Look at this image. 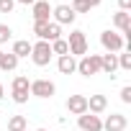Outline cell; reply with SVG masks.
Returning <instances> with one entry per match:
<instances>
[{
  "mask_svg": "<svg viewBox=\"0 0 131 131\" xmlns=\"http://www.w3.org/2000/svg\"><path fill=\"white\" fill-rule=\"evenodd\" d=\"M100 46L105 49V54H118V51L128 49V44L123 41V36H121V34H116V31H111V28L100 34Z\"/></svg>",
  "mask_w": 131,
  "mask_h": 131,
  "instance_id": "6da1fadb",
  "label": "cell"
},
{
  "mask_svg": "<svg viewBox=\"0 0 131 131\" xmlns=\"http://www.w3.org/2000/svg\"><path fill=\"white\" fill-rule=\"evenodd\" d=\"M28 85H31V80L26 77V75H18V77H13V82H10V98H13V103H18V105H23V103H28Z\"/></svg>",
  "mask_w": 131,
  "mask_h": 131,
  "instance_id": "7a4b0ae2",
  "label": "cell"
},
{
  "mask_svg": "<svg viewBox=\"0 0 131 131\" xmlns=\"http://www.w3.org/2000/svg\"><path fill=\"white\" fill-rule=\"evenodd\" d=\"M54 51H51V44L49 41H36L31 44V62L36 64V67H46V64L51 62Z\"/></svg>",
  "mask_w": 131,
  "mask_h": 131,
  "instance_id": "3957f363",
  "label": "cell"
},
{
  "mask_svg": "<svg viewBox=\"0 0 131 131\" xmlns=\"http://www.w3.org/2000/svg\"><path fill=\"white\" fill-rule=\"evenodd\" d=\"M67 46H70V54L77 59V57H85L88 54V36H85V31H80V28H75L72 34H70V39H67Z\"/></svg>",
  "mask_w": 131,
  "mask_h": 131,
  "instance_id": "277c9868",
  "label": "cell"
},
{
  "mask_svg": "<svg viewBox=\"0 0 131 131\" xmlns=\"http://www.w3.org/2000/svg\"><path fill=\"white\" fill-rule=\"evenodd\" d=\"M77 72L82 77H93L100 72V54H85L77 59Z\"/></svg>",
  "mask_w": 131,
  "mask_h": 131,
  "instance_id": "5b68a950",
  "label": "cell"
},
{
  "mask_svg": "<svg viewBox=\"0 0 131 131\" xmlns=\"http://www.w3.org/2000/svg\"><path fill=\"white\" fill-rule=\"evenodd\" d=\"M28 93H31L34 98H51V95L57 93V85H54L51 80H44V77H39V80H31V85H28Z\"/></svg>",
  "mask_w": 131,
  "mask_h": 131,
  "instance_id": "8992f818",
  "label": "cell"
},
{
  "mask_svg": "<svg viewBox=\"0 0 131 131\" xmlns=\"http://www.w3.org/2000/svg\"><path fill=\"white\" fill-rule=\"evenodd\" d=\"M51 18H54L57 26H67V23H75L77 13H75L70 5H54V8H51Z\"/></svg>",
  "mask_w": 131,
  "mask_h": 131,
  "instance_id": "52a82bcc",
  "label": "cell"
},
{
  "mask_svg": "<svg viewBox=\"0 0 131 131\" xmlns=\"http://www.w3.org/2000/svg\"><path fill=\"white\" fill-rule=\"evenodd\" d=\"M77 126L80 131H103V118L95 113H82L77 116Z\"/></svg>",
  "mask_w": 131,
  "mask_h": 131,
  "instance_id": "ba28073f",
  "label": "cell"
},
{
  "mask_svg": "<svg viewBox=\"0 0 131 131\" xmlns=\"http://www.w3.org/2000/svg\"><path fill=\"white\" fill-rule=\"evenodd\" d=\"M31 10H34V23H49V18H51L49 0H36V3L31 5Z\"/></svg>",
  "mask_w": 131,
  "mask_h": 131,
  "instance_id": "9c48e42d",
  "label": "cell"
},
{
  "mask_svg": "<svg viewBox=\"0 0 131 131\" xmlns=\"http://www.w3.org/2000/svg\"><path fill=\"white\" fill-rule=\"evenodd\" d=\"M126 126H128V118L123 113H111L103 121V131H126Z\"/></svg>",
  "mask_w": 131,
  "mask_h": 131,
  "instance_id": "30bf717a",
  "label": "cell"
},
{
  "mask_svg": "<svg viewBox=\"0 0 131 131\" xmlns=\"http://www.w3.org/2000/svg\"><path fill=\"white\" fill-rule=\"evenodd\" d=\"M67 111H70L72 116L88 113V95H70V98H67Z\"/></svg>",
  "mask_w": 131,
  "mask_h": 131,
  "instance_id": "8fae6325",
  "label": "cell"
},
{
  "mask_svg": "<svg viewBox=\"0 0 131 131\" xmlns=\"http://www.w3.org/2000/svg\"><path fill=\"white\" fill-rule=\"evenodd\" d=\"M57 70H59L62 75H75V72H77V59H75L72 54L59 57V59H57Z\"/></svg>",
  "mask_w": 131,
  "mask_h": 131,
  "instance_id": "7c38bea8",
  "label": "cell"
},
{
  "mask_svg": "<svg viewBox=\"0 0 131 131\" xmlns=\"http://www.w3.org/2000/svg\"><path fill=\"white\" fill-rule=\"evenodd\" d=\"M105 108H108V98H105V95H90V98H88V113L100 116Z\"/></svg>",
  "mask_w": 131,
  "mask_h": 131,
  "instance_id": "4fadbf2b",
  "label": "cell"
},
{
  "mask_svg": "<svg viewBox=\"0 0 131 131\" xmlns=\"http://www.w3.org/2000/svg\"><path fill=\"white\" fill-rule=\"evenodd\" d=\"M116 70H118V57L116 54H100V72H105V75H116Z\"/></svg>",
  "mask_w": 131,
  "mask_h": 131,
  "instance_id": "5bb4252c",
  "label": "cell"
},
{
  "mask_svg": "<svg viewBox=\"0 0 131 131\" xmlns=\"http://www.w3.org/2000/svg\"><path fill=\"white\" fill-rule=\"evenodd\" d=\"M10 54H16L18 59H23V57H31V41H28V39H18V41H13V49H10Z\"/></svg>",
  "mask_w": 131,
  "mask_h": 131,
  "instance_id": "9a60e30c",
  "label": "cell"
},
{
  "mask_svg": "<svg viewBox=\"0 0 131 131\" xmlns=\"http://www.w3.org/2000/svg\"><path fill=\"white\" fill-rule=\"evenodd\" d=\"M16 67H18V57L10 54V51L3 54V59H0V70H3V72H13Z\"/></svg>",
  "mask_w": 131,
  "mask_h": 131,
  "instance_id": "2e32d148",
  "label": "cell"
},
{
  "mask_svg": "<svg viewBox=\"0 0 131 131\" xmlns=\"http://www.w3.org/2000/svg\"><path fill=\"white\" fill-rule=\"evenodd\" d=\"M26 128H28L26 116H10L8 118V131H26Z\"/></svg>",
  "mask_w": 131,
  "mask_h": 131,
  "instance_id": "e0dca14e",
  "label": "cell"
},
{
  "mask_svg": "<svg viewBox=\"0 0 131 131\" xmlns=\"http://www.w3.org/2000/svg\"><path fill=\"white\" fill-rule=\"evenodd\" d=\"M57 39H62V26H57L54 21H49V26H46V41L51 44Z\"/></svg>",
  "mask_w": 131,
  "mask_h": 131,
  "instance_id": "ac0fdd59",
  "label": "cell"
},
{
  "mask_svg": "<svg viewBox=\"0 0 131 131\" xmlns=\"http://www.w3.org/2000/svg\"><path fill=\"white\" fill-rule=\"evenodd\" d=\"M51 51H54L57 57H64V54H70L67 39H57V41H51Z\"/></svg>",
  "mask_w": 131,
  "mask_h": 131,
  "instance_id": "d6986e66",
  "label": "cell"
},
{
  "mask_svg": "<svg viewBox=\"0 0 131 131\" xmlns=\"http://www.w3.org/2000/svg\"><path fill=\"white\" fill-rule=\"evenodd\" d=\"M70 8H72L75 13H90V10H93V8L88 5V0H72V5H70Z\"/></svg>",
  "mask_w": 131,
  "mask_h": 131,
  "instance_id": "ffe728a7",
  "label": "cell"
},
{
  "mask_svg": "<svg viewBox=\"0 0 131 131\" xmlns=\"http://www.w3.org/2000/svg\"><path fill=\"white\" fill-rule=\"evenodd\" d=\"M116 57H118V67L121 70H131V54L128 51H118Z\"/></svg>",
  "mask_w": 131,
  "mask_h": 131,
  "instance_id": "44dd1931",
  "label": "cell"
},
{
  "mask_svg": "<svg viewBox=\"0 0 131 131\" xmlns=\"http://www.w3.org/2000/svg\"><path fill=\"white\" fill-rule=\"evenodd\" d=\"M10 39H13V28L5 26V23H0V44H8Z\"/></svg>",
  "mask_w": 131,
  "mask_h": 131,
  "instance_id": "7402d4cb",
  "label": "cell"
},
{
  "mask_svg": "<svg viewBox=\"0 0 131 131\" xmlns=\"http://www.w3.org/2000/svg\"><path fill=\"white\" fill-rule=\"evenodd\" d=\"M16 0H0V13H13Z\"/></svg>",
  "mask_w": 131,
  "mask_h": 131,
  "instance_id": "603a6c76",
  "label": "cell"
},
{
  "mask_svg": "<svg viewBox=\"0 0 131 131\" xmlns=\"http://www.w3.org/2000/svg\"><path fill=\"white\" fill-rule=\"evenodd\" d=\"M121 103H126V105L131 103V85H123L121 88Z\"/></svg>",
  "mask_w": 131,
  "mask_h": 131,
  "instance_id": "cb8c5ba5",
  "label": "cell"
},
{
  "mask_svg": "<svg viewBox=\"0 0 131 131\" xmlns=\"http://www.w3.org/2000/svg\"><path fill=\"white\" fill-rule=\"evenodd\" d=\"M118 8L128 13V8H131V0H118Z\"/></svg>",
  "mask_w": 131,
  "mask_h": 131,
  "instance_id": "d4e9b609",
  "label": "cell"
},
{
  "mask_svg": "<svg viewBox=\"0 0 131 131\" xmlns=\"http://www.w3.org/2000/svg\"><path fill=\"white\" fill-rule=\"evenodd\" d=\"M100 3H103V0H88V5H90V8H98Z\"/></svg>",
  "mask_w": 131,
  "mask_h": 131,
  "instance_id": "484cf974",
  "label": "cell"
},
{
  "mask_svg": "<svg viewBox=\"0 0 131 131\" xmlns=\"http://www.w3.org/2000/svg\"><path fill=\"white\" fill-rule=\"evenodd\" d=\"M16 3H21V5H34L36 0H16Z\"/></svg>",
  "mask_w": 131,
  "mask_h": 131,
  "instance_id": "4316f807",
  "label": "cell"
},
{
  "mask_svg": "<svg viewBox=\"0 0 131 131\" xmlns=\"http://www.w3.org/2000/svg\"><path fill=\"white\" fill-rule=\"evenodd\" d=\"M5 98V88H3V82H0V100Z\"/></svg>",
  "mask_w": 131,
  "mask_h": 131,
  "instance_id": "83f0119b",
  "label": "cell"
},
{
  "mask_svg": "<svg viewBox=\"0 0 131 131\" xmlns=\"http://www.w3.org/2000/svg\"><path fill=\"white\" fill-rule=\"evenodd\" d=\"M3 54H5V51H3V49H0V59H3Z\"/></svg>",
  "mask_w": 131,
  "mask_h": 131,
  "instance_id": "f1b7e54d",
  "label": "cell"
},
{
  "mask_svg": "<svg viewBox=\"0 0 131 131\" xmlns=\"http://www.w3.org/2000/svg\"><path fill=\"white\" fill-rule=\"evenodd\" d=\"M36 131H49V128H36Z\"/></svg>",
  "mask_w": 131,
  "mask_h": 131,
  "instance_id": "f546056e",
  "label": "cell"
}]
</instances>
